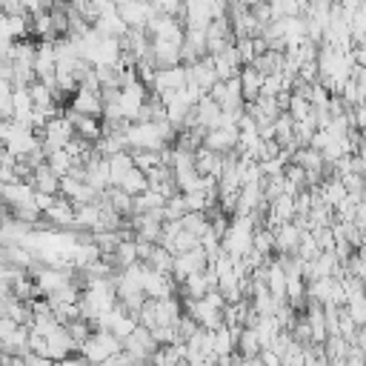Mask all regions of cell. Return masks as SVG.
<instances>
[{
	"instance_id": "obj_18",
	"label": "cell",
	"mask_w": 366,
	"mask_h": 366,
	"mask_svg": "<svg viewBox=\"0 0 366 366\" xmlns=\"http://www.w3.org/2000/svg\"><path fill=\"white\" fill-rule=\"evenodd\" d=\"M263 77H266V74H260L254 66H243V69H240V89H243V100H246V103H252V100L260 97Z\"/></svg>"
},
{
	"instance_id": "obj_29",
	"label": "cell",
	"mask_w": 366,
	"mask_h": 366,
	"mask_svg": "<svg viewBox=\"0 0 366 366\" xmlns=\"http://www.w3.org/2000/svg\"><path fill=\"white\" fill-rule=\"evenodd\" d=\"M6 214V200H3V194H0V217Z\"/></svg>"
},
{
	"instance_id": "obj_1",
	"label": "cell",
	"mask_w": 366,
	"mask_h": 366,
	"mask_svg": "<svg viewBox=\"0 0 366 366\" xmlns=\"http://www.w3.org/2000/svg\"><path fill=\"white\" fill-rule=\"evenodd\" d=\"M120 349H123V340H120L114 332H109V329H94V332H92V337L80 346V352H77V355H83L89 363L100 366L106 357L117 355Z\"/></svg>"
},
{
	"instance_id": "obj_20",
	"label": "cell",
	"mask_w": 366,
	"mask_h": 366,
	"mask_svg": "<svg viewBox=\"0 0 366 366\" xmlns=\"http://www.w3.org/2000/svg\"><path fill=\"white\" fill-rule=\"evenodd\" d=\"M166 194H160L157 189H146V192H140L137 197H134V214H146V212H163V206H166Z\"/></svg>"
},
{
	"instance_id": "obj_6",
	"label": "cell",
	"mask_w": 366,
	"mask_h": 366,
	"mask_svg": "<svg viewBox=\"0 0 366 366\" xmlns=\"http://www.w3.org/2000/svg\"><path fill=\"white\" fill-rule=\"evenodd\" d=\"M234 43V31H232V20L229 14L226 17H214L209 26H206V51L209 54H217L223 51L226 46Z\"/></svg>"
},
{
	"instance_id": "obj_11",
	"label": "cell",
	"mask_w": 366,
	"mask_h": 366,
	"mask_svg": "<svg viewBox=\"0 0 366 366\" xmlns=\"http://www.w3.org/2000/svg\"><path fill=\"white\" fill-rule=\"evenodd\" d=\"M212 57V63H214V71H217V77L220 80H229V77H237L240 74V69H243V57H240V51H237V46L232 43V46H226L223 51H217V54H209Z\"/></svg>"
},
{
	"instance_id": "obj_25",
	"label": "cell",
	"mask_w": 366,
	"mask_h": 366,
	"mask_svg": "<svg viewBox=\"0 0 366 366\" xmlns=\"http://www.w3.org/2000/svg\"><path fill=\"white\" fill-rule=\"evenodd\" d=\"M323 352H326L329 360H340V357H346V352H349V340H346L343 335H329V337L323 340Z\"/></svg>"
},
{
	"instance_id": "obj_2",
	"label": "cell",
	"mask_w": 366,
	"mask_h": 366,
	"mask_svg": "<svg viewBox=\"0 0 366 366\" xmlns=\"http://www.w3.org/2000/svg\"><path fill=\"white\" fill-rule=\"evenodd\" d=\"M206 269H209V254H206V249H203V246H197V249H189V252H180V254H174L172 277L180 283L183 277H189V274H197V272H206Z\"/></svg>"
},
{
	"instance_id": "obj_17",
	"label": "cell",
	"mask_w": 366,
	"mask_h": 366,
	"mask_svg": "<svg viewBox=\"0 0 366 366\" xmlns=\"http://www.w3.org/2000/svg\"><path fill=\"white\" fill-rule=\"evenodd\" d=\"M315 194H317L329 209H337V206H340V200H343L349 192H346V186H343V180H340V177H329V180H323V183L315 189Z\"/></svg>"
},
{
	"instance_id": "obj_24",
	"label": "cell",
	"mask_w": 366,
	"mask_h": 366,
	"mask_svg": "<svg viewBox=\"0 0 366 366\" xmlns=\"http://www.w3.org/2000/svg\"><path fill=\"white\" fill-rule=\"evenodd\" d=\"M152 269H157V272H169L172 274V266H174V254L166 249V246H160V243H154V249H152V254H149V260H146Z\"/></svg>"
},
{
	"instance_id": "obj_9",
	"label": "cell",
	"mask_w": 366,
	"mask_h": 366,
	"mask_svg": "<svg viewBox=\"0 0 366 366\" xmlns=\"http://www.w3.org/2000/svg\"><path fill=\"white\" fill-rule=\"evenodd\" d=\"M189 80H186V66L177 63V66H160L154 71V80H152V92H177L183 89Z\"/></svg>"
},
{
	"instance_id": "obj_22",
	"label": "cell",
	"mask_w": 366,
	"mask_h": 366,
	"mask_svg": "<svg viewBox=\"0 0 366 366\" xmlns=\"http://www.w3.org/2000/svg\"><path fill=\"white\" fill-rule=\"evenodd\" d=\"M263 352V343L257 337V332L252 326H240L237 332V355L240 357H257Z\"/></svg>"
},
{
	"instance_id": "obj_19",
	"label": "cell",
	"mask_w": 366,
	"mask_h": 366,
	"mask_svg": "<svg viewBox=\"0 0 366 366\" xmlns=\"http://www.w3.org/2000/svg\"><path fill=\"white\" fill-rule=\"evenodd\" d=\"M109 160V174H112V186H117L132 169H134V157H132V152L129 149H123V152H114L112 157H106Z\"/></svg>"
},
{
	"instance_id": "obj_26",
	"label": "cell",
	"mask_w": 366,
	"mask_h": 366,
	"mask_svg": "<svg viewBox=\"0 0 366 366\" xmlns=\"http://www.w3.org/2000/svg\"><path fill=\"white\" fill-rule=\"evenodd\" d=\"M346 366H366V352H360L357 346L349 343V352H346Z\"/></svg>"
},
{
	"instance_id": "obj_3",
	"label": "cell",
	"mask_w": 366,
	"mask_h": 366,
	"mask_svg": "<svg viewBox=\"0 0 366 366\" xmlns=\"http://www.w3.org/2000/svg\"><path fill=\"white\" fill-rule=\"evenodd\" d=\"M69 109H71L74 114H92V117H103L106 103H103L100 89H92V86H77V92H74V94H71V100H69Z\"/></svg>"
},
{
	"instance_id": "obj_7",
	"label": "cell",
	"mask_w": 366,
	"mask_h": 366,
	"mask_svg": "<svg viewBox=\"0 0 366 366\" xmlns=\"http://www.w3.org/2000/svg\"><path fill=\"white\" fill-rule=\"evenodd\" d=\"M183 66H186V80H189L192 86H197L200 92H206V94H209V89L220 80L209 54H206V57H200V60H194V63H183Z\"/></svg>"
},
{
	"instance_id": "obj_4",
	"label": "cell",
	"mask_w": 366,
	"mask_h": 366,
	"mask_svg": "<svg viewBox=\"0 0 366 366\" xmlns=\"http://www.w3.org/2000/svg\"><path fill=\"white\" fill-rule=\"evenodd\" d=\"M114 3H117V11L129 29H146L149 20L157 14V9L146 0H114Z\"/></svg>"
},
{
	"instance_id": "obj_28",
	"label": "cell",
	"mask_w": 366,
	"mask_h": 366,
	"mask_svg": "<svg viewBox=\"0 0 366 366\" xmlns=\"http://www.w3.org/2000/svg\"><path fill=\"white\" fill-rule=\"evenodd\" d=\"M6 157H9V152H6V146H0V166L6 163Z\"/></svg>"
},
{
	"instance_id": "obj_5",
	"label": "cell",
	"mask_w": 366,
	"mask_h": 366,
	"mask_svg": "<svg viewBox=\"0 0 366 366\" xmlns=\"http://www.w3.org/2000/svg\"><path fill=\"white\" fill-rule=\"evenodd\" d=\"M180 289V283L169 274V272H157V269H146V274H143V292H146V297H174V292Z\"/></svg>"
},
{
	"instance_id": "obj_14",
	"label": "cell",
	"mask_w": 366,
	"mask_h": 366,
	"mask_svg": "<svg viewBox=\"0 0 366 366\" xmlns=\"http://www.w3.org/2000/svg\"><path fill=\"white\" fill-rule=\"evenodd\" d=\"M152 60H154V66L160 69V66H177V63H183V57H180V43H169V40H152Z\"/></svg>"
},
{
	"instance_id": "obj_23",
	"label": "cell",
	"mask_w": 366,
	"mask_h": 366,
	"mask_svg": "<svg viewBox=\"0 0 366 366\" xmlns=\"http://www.w3.org/2000/svg\"><path fill=\"white\" fill-rule=\"evenodd\" d=\"M117 186H120L123 192H129L132 197H137L140 192H146V189H149V174H146L143 169H137V166H134V169H132V172H129Z\"/></svg>"
},
{
	"instance_id": "obj_12",
	"label": "cell",
	"mask_w": 366,
	"mask_h": 366,
	"mask_svg": "<svg viewBox=\"0 0 366 366\" xmlns=\"http://www.w3.org/2000/svg\"><path fill=\"white\" fill-rule=\"evenodd\" d=\"M303 232H306V229H303L297 220H289V223L274 226V252H277V254H295Z\"/></svg>"
},
{
	"instance_id": "obj_16",
	"label": "cell",
	"mask_w": 366,
	"mask_h": 366,
	"mask_svg": "<svg viewBox=\"0 0 366 366\" xmlns=\"http://www.w3.org/2000/svg\"><path fill=\"white\" fill-rule=\"evenodd\" d=\"M69 114H71V123H74V132L80 134V137H86V140H97V137H103V117H92V114H74L71 109H69Z\"/></svg>"
},
{
	"instance_id": "obj_10",
	"label": "cell",
	"mask_w": 366,
	"mask_h": 366,
	"mask_svg": "<svg viewBox=\"0 0 366 366\" xmlns=\"http://www.w3.org/2000/svg\"><path fill=\"white\" fill-rule=\"evenodd\" d=\"M60 194H63L66 200H71L74 206L94 203V200L100 197L86 180H77V177H71V174H63V177H60Z\"/></svg>"
},
{
	"instance_id": "obj_8",
	"label": "cell",
	"mask_w": 366,
	"mask_h": 366,
	"mask_svg": "<svg viewBox=\"0 0 366 366\" xmlns=\"http://www.w3.org/2000/svg\"><path fill=\"white\" fill-rule=\"evenodd\" d=\"M237 137H240V132H237V126H214V129H206V134H203V146L206 149H214V152H220V154H232L234 149H237Z\"/></svg>"
},
{
	"instance_id": "obj_21",
	"label": "cell",
	"mask_w": 366,
	"mask_h": 366,
	"mask_svg": "<svg viewBox=\"0 0 366 366\" xmlns=\"http://www.w3.org/2000/svg\"><path fill=\"white\" fill-rule=\"evenodd\" d=\"M237 332L240 329H232V326H220L214 329V355L217 357H226V355H234L237 352Z\"/></svg>"
},
{
	"instance_id": "obj_15",
	"label": "cell",
	"mask_w": 366,
	"mask_h": 366,
	"mask_svg": "<svg viewBox=\"0 0 366 366\" xmlns=\"http://www.w3.org/2000/svg\"><path fill=\"white\" fill-rule=\"evenodd\" d=\"M29 180H31V186H34L37 192L60 194V174H54L49 163H40V166L31 172V177H29Z\"/></svg>"
},
{
	"instance_id": "obj_27",
	"label": "cell",
	"mask_w": 366,
	"mask_h": 366,
	"mask_svg": "<svg viewBox=\"0 0 366 366\" xmlns=\"http://www.w3.org/2000/svg\"><path fill=\"white\" fill-rule=\"evenodd\" d=\"M260 366H283V357L277 352H272V349H263L260 352Z\"/></svg>"
},
{
	"instance_id": "obj_13",
	"label": "cell",
	"mask_w": 366,
	"mask_h": 366,
	"mask_svg": "<svg viewBox=\"0 0 366 366\" xmlns=\"http://www.w3.org/2000/svg\"><path fill=\"white\" fill-rule=\"evenodd\" d=\"M43 220L51 223V226H57V229H69V226H74V203L66 200L63 194H57L54 206L43 214Z\"/></svg>"
}]
</instances>
